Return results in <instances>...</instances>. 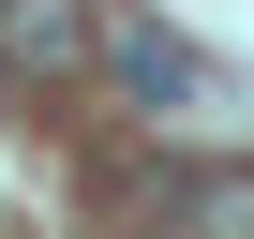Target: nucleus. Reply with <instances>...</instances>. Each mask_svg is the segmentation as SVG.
<instances>
[{"instance_id":"1","label":"nucleus","mask_w":254,"mask_h":239,"mask_svg":"<svg viewBox=\"0 0 254 239\" xmlns=\"http://www.w3.org/2000/svg\"><path fill=\"white\" fill-rule=\"evenodd\" d=\"M90 60H105L90 0H0V75H90Z\"/></svg>"},{"instance_id":"2","label":"nucleus","mask_w":254,"mask_h":239,"mask_svg":"<svg viewBox=\"0 0 254 239\" xmlns=\"http://www.w3.org/2000/svg\"><path fill=\"white\" fill-rule=\"evenodd\" d=\"M105 45H120V90H135V105H194V90H209V60H194L165 15H120Z\"/></svg>"},{"instance_id":"3","label":"nucleus","mask_w":254,"mask_h":239,"mask_svg":"<svg viewBox=\"0 0 254 239\" xmlns=\"http://www.w3.org/2000/svg\"><path fill=\"white\" fill-rule=\"evenodd\" d=\"M165 239H254V165H180L165 179Z\"/></svg>"}]
</instances>
